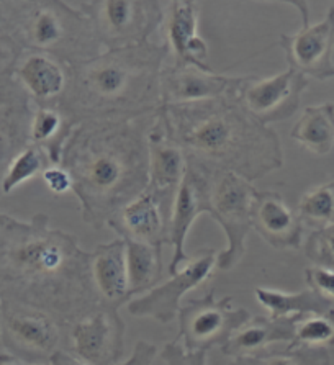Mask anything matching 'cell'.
<instances>
[{"instance_id": "28", "label": "cell", "mask_w": 334, "mask_h": 365, "mask_svg": "<svg viewBox=\"0 0 334 365\" xmlns=\"http://www.w3.org/2000/svg\"><path fill=\"white\" fill-rule=\"evenodd\" d=\"M49 161L48 154L40 146H28L16 156L2 180V192L10 193L38 174H43Z\"/></svg>"}, {"instance_id": "5", "label": "cell", "mask_w": 334, "mask_h": 365, "mask_svg": "<svg viewBox=\"0 0 334 365\" xmlns=\"http://www.w3.org/2000/svg\"><path fill=\"white\" fill-rule=\"evenodd\" d=\"M179 339L187 351L208 352L223 347L239 328L250 319L248 309L235 307L233 297L216 298L211 290L202 298H192L181 307Z\"/></svg>"}, {"instance_id": "11", "label": "cell", "mask_w": 334, "mask_h": 365, "mask_svg": "<svg viewBox=\"0 0 334 365\" xmlns=\"http://www.w3.org/2000/svg\"><path fill=\"white\" fill-rule=\"evenodd\" d=\"M72 351L88 365H115L125 349V323L116 308L102 305L71 328Z\"/></svg>"}, {"instance_id": "9", "label": "cell", "mask_w": 334, "mask_h": 365, "mask_svg": "<svg viewBox=\"0 0 334 365\" xmlns=\"http://www.w3.org/2000/svg\"><path fill=\"white\" fill-rule=\"evenodd\" d=\"M308 84V77L290 68L267 79L249 76L239 91L238 102L250 117L267 126L297 113Z\"/></svg>"}, {"instance_id": "13", "label": "cell", "mask_w": 334, "mask_h": 365, "mask_svg": "<svg viewBox=\"0 0 334 365\" xmlns=\"http://www.w3.org/2000/svg\"><path fill=\"white\" fill-rule=\"evenodd\" d=\"M246 77L203 73L195 68H166L161 73V105H186L238 98Z\"/></svg>"}, {"instance_id": "21", "label": "cell", "mask_w": 334, "mask_h": 365, "mask_svg": "<svg viewBox=\"0 0 334 365\" xmlns=\"http://www.w3.org/2000/svg\"><path fill=\"white\" fill-rule=\"evenodd\" d=\"M290 136L308 151L325 156L334 146V103L306 107Z\"/></svg>"}, {"instance_id": "17", "label": "cell", "mask_w": 334, "mask_h": 365, "mask_svg": "<svg viewBox=\"0 0 334 365\" xmlns=\"http://www.w3.org/2000/svg\"><path fill=\"white\" fill-rule=\"evenodd\" d=\"M92 280L105 305L118 308L130 300L126 247L123 240L98 245L91 259Z\"/></svg>"}, {"instance_id": "24", "label": "cell", "mask_w": 334, "mask_h": 365, "mask_svg": "<svg viewBox=\"0 0 334 365\" xmlns=\"http://www.w3.org/2000/svg\"><path fill=\"white\" fill-rule=\"evenodd\" d=\"M126 247L128 282L130 295L135 298L139 293H148L159 284L163 277V249L144 245L139 241L123 240Z\"/></svg>"}, {"instance_id": "25", "label": "cell", "mask_w": 334, "mask_h": 365, "mask_svg": "<svg viewBox=\"0 0 334 365\" xmlns=\"http://www.w3.org/2000/svg\"><path fill=\"white\" fill-rule=\"evenodd\" d=\"M230 365H330L325 349L290 347L287 351H263L233 357Z\"/></svg>"}, {"instance_id": "36", "label": "cell", "mask_w": 334, "mask_h": 365, "mask_svg": "<svg viewBox=\"0 0 334 365\" xmlns=\"http://www.w3.org/2000/svg\"><path fill=\"white\" fill-rule=\"evenodd\" d=\"M35 365H44V364H35Z\"/></svg>"}, {"instance_id": "14", "label": "cell", "mask_w": 334, "mask_h": 365, "mask_svg": "<svg viewBox=\"0 0 334 365\" xmlns=\"http://www.w3.org/2000/svg\"><path fill=\"white\" fill-rule=\"evenodd\" d=\"M250 225L260 237L275 249H298L303 240V223L280 193H255L250 208Z\"/></svg>"}, {"instance_id": "34", "label": "cell", "mask_w": 334, "mask_h": 365, "mask_svg": "<svg viewBox=\"0 0 334 365\" xmlns=\"http://www.w3.org/2000/svg\"><path fill=\"white\" fill-rule=\"evenodd\" d=\"M49 365H88V364L81 361L77 356H72L69 352L58 351L53 354L51 359H49Z\"/></svg>"}, {"instance_id": "8", "label": "cell", "mask_w": 334, "mask_h": 365, "mask_svg": "<svg viewBox=\"0 0 334 365\" xmlns=\"http://www.w3.org/2000/svg\"><path fill=\"white\" fill-rule=\"evenodd\" d=\"M216 249H202L163 284L156 285L144 295L128 303V312L138 318H153L161 324H169L179 314L182 298L207 282L216 267Z\"/></svg>"}, {"instance_id": "33", "label": "cell", "mask_w": 334, "mask_h": 365, "mask_svg": "<svg viewBox=\"0 0 334 365\" xmlns=\"http://www.w3.org/2000/svg\"><path fill=\"white\" fill-rule=\"evenodd\" d=\"M156 356H158V347L148 341H138L131 356L125 362H118L115 365H151Z\"/></svg>"}, {"instance_id": "26", "label": "cell", "mask_w": 334, "mask_h": 365, "mask_svg": "<svg viewBox=\"0 0 334 365\" xmlns=\"http://www.w3.org/2000/svg\"><path fill=\"white\" fill-rule=\"evenodd\" d=\"M298 217L303 225L315 230L334 223V182L306 192L298 203Z\"/></svg>"}, {"instance_id": "19", "label": "cell", "mask_w": 334, "mask_h": 365, "mask_svg": "<svg viewBox=\"0 0 334 365\" xmlns=\"http://www.w3.org/2000/svg\"><path fill=\"white\" fill-rule=\"evenodd\" d=\"M295 319H272L258 317L239 328L231 339L221 347L223 354L231 357L250 356L267 351L275 342H293Z\"/></svg>"}, {"instance_id": "32", "label": "cell", "mask_w": 334, "mask_h": 365, "mask_svg": "<svg viewBox=\"0 0 334 365\" xmlns=\"http://www.w3.org/2000/svg\"><path fill=\"white\" fill-rule=\"evenodd\" d=\"M43 180L46 184L48 190L56 197L66 195L74 190V182H72V177L68 173V169H64L63 165H48L46 169L43 170Z\"/></svg>"}, {"instance_id": "22", "label": "cell", "mask_w": 334, "mask_h": 365, "mask_svg": "<svg viewBox=\"0 0 334 365\" xmlns=\"http://www.w3.org/2000/svg\"><path fill=\"white\" fill-rule=\"evenodd\" d=\"M19 77L38 101L63 96L68 87V69L59 61L43 54L28 58L19 69Z\"/></svg>"}, {"instance_id": "27", "label": "cell", "mask_w": 334, "mask_h": 365, "mask_svg": "<svg viewBox=\"0 0 334 365\" xmlns=\"http://www.w3.org/2000/svg\"><path fill=\"white\" fill-rule=\"evenodd\" d=\"M334 344V322L330 314H308L295 322L290 347L325 349Z\"/></svg>"}, {"instance_id": "35", "label": "cell", "mask_w": 334, "mask_h": 365, "mask_svg": "<svg viewBox=\"0 0 334 365\" xmlns=\"http://www.w3.org/2000/svg\"><path fill=\"white\" fill-rule=\"evenodd\" d=\"M0 365H24V364L14 361V359H7V361H5L4 364H0Z\"/></svg>"}, {"instance_id": "6", "label": "cell", "mask_w": 334, "mask_h": 365, "mask_svg": "<svg viewBox=\"0 0 334 365\" xmlns=\"http://www.w3.org/2000/svg\"><path fill=\"white\" fill-rule=\"evenodd\" d=\"M81 5V12L91 20L100 44L107 49L148 43V38L164 20L159 2L98 0Z\"/></svg>"}, {"instance_id": "10", "label": "cell", "mask_w": 334, "mask_h": 365, "mask_svg": "<svg viewBox=\"0 0 334 365\" xmlns=\"http://www.w3.org/2000/svg\"><path fill=\"white\" fill-rule=\"evenodd\" d=\"M210 210V170L187 158V170L174 195L169 220L167 245L172 247L169 274H174L188 261L186 241L198 215Z\"/></svg>"}, {"instance_id": "2", "label": "cell", "mask_w": 334, "mask_h": 365, "mask_svg": "<svg viewBox=\"0 0 334 365\" xmlns=\"http://www.w3.org/2000/svg\"><path fill=\"white\" fill-rule=\"evenodd\" d=\"M158 118L186 156L208 170H230L253 182L283 164L275 131L250 117L238 98L161 105Z\"/></svg>"}, {"instance_id": "4", "label": "cell", "mask_w": 334, "mask_h": 365, "mask_svg": "<svg viewBox=\"0 0 334 365\" xmlns=\"http://www.w3.org/2000/svg\"><path fill=\"white\" fill-rule=\"evenodd\" d=\"M258 189L230 170H210L208 215L226 235V249L218 254L216 267L223 272L241 262L246 254V240L250 225V208Z\"/></svg>"}, {"instance_id": "1", "label": "cell", "mask_w": 334, "mask_h": 365, "mask_svg": "<svg viewBox=\"0 0 334 365\" xmlns=\"http://www.w3.org/2000/svg\"><path fill=\"white\" fill-rule=\"evenodd\" d=\"M141 117L81 121L63 148L59 165L71 174L82 218L93 228L148 187V133L136 123Z\"/></svg>"}, {"instance_id": "18", "label": "cell", "mask_w": 334, "mask_h": 365, "mask_svg": "<svg viewBox=\"0 0 334 365\" xmlns=\"http://www.w3.org/2000/svg\"><path fill=\"white\" fill-rule=\"evenodd\" d=\"M7 329L15 344L31 356L51 359L59 351L61 324L44 309H15L7 319Z\"/></svg>"}, {"instance_id": "23", "label": "cell", "mask_w": 334, "mask_h": 365, "mask_svg": "<svg viewBox=\"0 0 334 365\" xmlns=\"http://www.w3.org/2000/svg\"><path fill=\"white\" fill-rule=\"evenodd\" d=\"M76 123L59 108L41 107L33 117L30 138L35 146H40L48 154L53 165L61 164L63 148L74 130Z\"/></svg>"}, {"instance_id": "7", "label": "cell", "mask_w": 334, "mask_h": 365, "mask_svg": "<svg viewBox=\"0 0 334 365\" xmlns=\"http://www.w3.org/2000/svg\"><path fill=\"white\" fill-rule=\"evenodd\" d=\"M302 16V29L295 35H280L278 44L285 53L288 68L306 77L328 81L334 77V5L318 24H310L308 4L288 2Z\"/></svg>"}, {"instance_id": "29", "label": "cell", "mask_w": 334, "mask_h": 365, "mask_svg": "<svg viewBox=\"0 0 334 365\" xmlns=\"http://www.w3.org/2000/svg\"><path fill=\"white\" fill-rule=\"evenodd\" d=\"M305 254L320 267L334 270V223L315 230L305 242Z\"/></svg>"}, {"instance_id": "16", "label": "cell", "mask_w": 334, "mask_h": 365, "mask_svg": "<svg viewBox=\"0 0 334 365\" xmlns=\"http://www.w3.org/2000/svg\"><path fill=\"white\" fill-rule=\"evenodd\" d=\"M148 151H149V182L148 189L159 193H174L179 189L183 174L187 170V156L183 149L176 145L166 135L158 118L148 131Z\"/></svg>"}, {"instance_id": "12", "label": "cell", "mask_w": 334, "mask_h": 365, "mask_svg": "<svg viewBox=\"0 0 334 365\" xmlns=\"http://www.w3.org/2000/svg\"><path fill=\"white\" fill-rule=\"evenodd\" d=\"M171 193H159L144 189L136 198L125 205L108 226L120 235V240L139 241L144 245L163 249L169 235Z\"/></svg>"}, {"instance_id": "31", "label": "cell", "mask_w": 334, "mask_h": 365, "mask_svg": "<svg viewBox=\"0 0 334 365\" xmlns=\"http://www.w3.org/2000/svg\"><path fill=\"white\" fill-rule=\"evenodd\" d=\"M305 279L310 290L326 298L328 302H334V270L313 265L305 270Z\"/></svg>"}, {"instance_id": "30", "label": "cell", "mask_w": 334, "mask_h": 365, "mask_svg": "<svg viewBox=\"0 0 334 365\" xmlns=\"http://www.w3.org/2000/svg\"><path fill=\"white\" fill-rule=\"evenodd\" d=\"M161 357L166 365H208L207 352L187 351L179 339H174L161 349Z\"/></svg>"}, {"instance_id": "3", "label": "cell", "mask_w": 334, "mask_h": 365, "mask_svg": "<svg viewBox=\"0 0 334 365\" xmlns=\"http://www.w3.org/2000/svg\"><path fill=\"white\" fill-rule=\"evenodd\" d=\"M167 46L143 43L107 49L68 64L63 112L79 125L86 120L131 118L161 107V73Z\"/></svg>"}, {"instance_id": "15", "label": "cell", "mask_w": 334, "mask_h": 365, "mask_svg": "<svg viewBox=\"0 0 334 365\" xmlns=\"http://www.w3.org/2000/svg\"><path fill=\"white\" fill-rule=\"evenodd\" d=\"M198 9L192 0H176L167 12V41L176 58V68H195L203 73H215L207 61V43L197 33Z\"/></svg>"}, {"instance_id": "20", "label": "cell", "mask_w": 334, "mask_h": 365, "mask_svg": "<svg viewBox=\"0 0 334 365\" xmlns=\"http://www.w3.org/2000/svg\"><path fill=\"white\" fill-rule=\"evenodd\" d=\"M254 297L272 319H295L297 322L308 314H331V302L310 289L290 293L259 287L254 290Z\"/></svg>"}]
</instances>
